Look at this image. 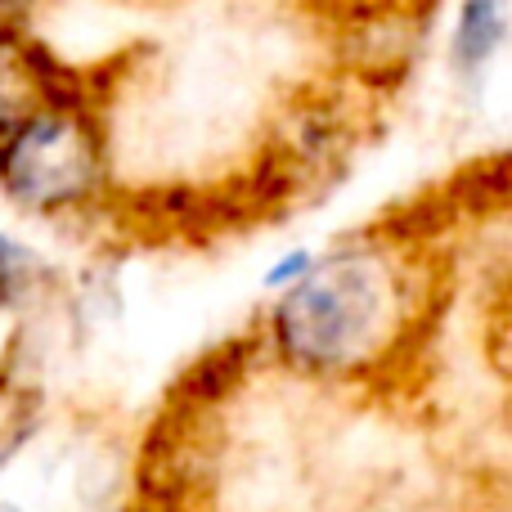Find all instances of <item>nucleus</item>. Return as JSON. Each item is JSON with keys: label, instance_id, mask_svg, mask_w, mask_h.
<instances>
[{"label": "nucleus", "instance_id": "4", "mask_svg": "<svg viewBox=\"0 0 512 512\" xmlns=\"http://www.w3.org/2000/svg\"><path fill=\"white\" fill-rule=\"evenodd\" d=\"M32 113H41V95H36L32 77V36L0 27V140L14 135Z\"/></svg>", "mask_w": 512, "mask_h": 512}, {"label": "nucleus", "instance_id": "5", "mask_svg": "<svg viewBox=\"0 0 512 512\" xmlns=\"http://www.w3.org/2000/svg\"><path fill=\"white\" fill-rule=\"evenodd\" d=\"M504 5L495 0H477V5L459 9V27H454V63L459 68H481L490 59V50L504 36Z\"/></svg>", "mask_w": 512, "mask_h": 512}, {"label": "nucleus", "instance_id": "8", "mask_svg": "<svg viewBox=\"0 0 512 512\" xmlns=\"http://www.w3.org/2000/svg\"><path fill=\"white\" fill-rule=\"evenodd\" d=\"M0 512H18V508H9V504H0Z\"/></svg>", "mask_w": 512, "mask_h": 512}, {"label": "nucleus", "instance_id": "2", "mask_svg": "<svg viewBox=\"0 0 512 512\" xmlns=\"http://www.w3.org/2000/svg\"><path fill=\"white\" fill-rule=\"evenodd\" d=\"M0 185L41 212L81 207L99 189V135L86 113H32L0 140Z\"/></svg>", "mask_w": 512, "mask_h": 512}, {"label": "nucleus", "instance_id": "1", "mask_svg": "<svg viewBox=\"0 0 512 512\" xmlns=\"http://www.w3.org/2000/svg\"><path fill=\"white\" fill-rule=\"evenodd\" d=\"M396 292L400 279L369 248L315 261L297 288L283 292L274 310V342L301 369H360L396 333Z\"/></svg>", "mask_w": 512, "mask_h": 512}, {"label": "nucleus", "instance_id": "3", "mask_svg": "<svg viewBox=\"0 0 512 512\" xmlns=\"http://www.w3.org/2000/svg\"><path fill=\"white\" fill-rule=\"evenodd\" d=\"M248 364H252V342L248 337H234V342L207 351L203 360L180 378V387L171 391V414H198V409L225 400L243 382Z\"/></svg>", "mask_w": 512, "mask_h": 512}, {"label": "nucleus", "instance_id": "7", "mask_svg": "<svg viewBox=\"0 0 512 512\" xmlns=\"http://www.w3.org/2000/svg\"><path fill=\"white\" fill-rule=\"evenodd\" d=\"M9 288H14V248L0 239V301L9 297Z\"/></svg>", "mask_w": 512, "mask_h": 512}, {"label": "nucleus", "instance_id": "6", "mask_svg": "<svg viewBox=\"0 0 512 512\" xmlns=\"http://www.w3.org/2000/svg\"><path fill=\"white\" fill-rule=\"evenodd\" d=\"M315 270V252L310 248H297V252H288L279 265H270V274H265V288H274V292H288V288H297L306 274Z\"/></svg>", "mask_w": 512, "mask_h": 512}]
</instances>
